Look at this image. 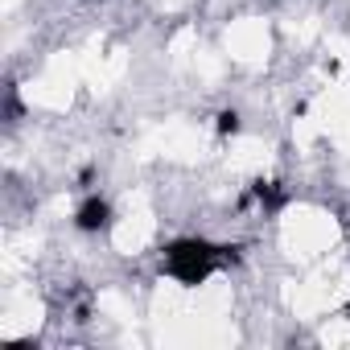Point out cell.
<instances>
[{
  "mask_svg": "<svg viewBox=\"0 0 350 350\" xmlns=\"http://www.w3.org/2000/svg\"><path fill=\"white\" fill-rule=\"evenodd\" d=\"M239 247H219L211 239H173L161 256V268L178 280V284H202L206 276H215L223 264L235 260Z\"/></svg>",
  "mask_w": 350,
  "mask_h": 350,
  "instance_id": "6da1fadb",
  "label": "cell"
},
{
  "mask_svg": "<svg viewBox=\"0 0 350 350\" xmlns=\"http://www.w3.org/2000/svg\"><path fill=\"white\" fill-rule=\"evenodd\" d=\"M107 219H111V206L103 198H87L79 206V227L83 231H99V227H107Z\"/></svg>",
  "mask_w": 350,
  "mask_h": 350,
  "instance_id": "7a4b0ae2",
  "label": "cell"
},
{
  "mask_svg": "<svg viewBox=\"0 0 350 350\" xmlns=\"http://www.w3.org/2000/svg\"><path fill=\"white\" fill-rule=\"evenodd\" d=\"M235 128H239V116L235 111H223L219 116V132H235Z\"/></svg>",
  "mask_w": 350,
  "mask_h": 350,
  "instance_id": "3957f363",
  "label": "cell"
}]
</instances>
